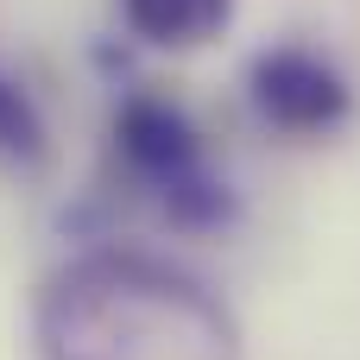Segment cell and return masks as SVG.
Instances as JSON below:
<instances>
[{
	"label": "cell",
	"mask_w": 360,
	"mask_h": 360,
	"mask_svg": "<svg viewBox=\"0 0 360 360\" xmlns=\"http://www.w3.org/2000/svg\"><path fill=\"white\" fill-rule=\"evenodd\" d=\"M247 95H253L266 127L297 133V139L335 133L348 120V108H354L348 76L310 44H266L253 57V70H247Z\"/></svg>",
	"instance_id": "obj_3"
},
{
	"label": "cell",
	"mask_w": 360,
	"mask_h": 360,
	"mask_svg": "<svg viewBox=\"0 0 360 360\" xmlns=\"http://www.w3.org/2000/svg\"><path fill=\"white\" fill-rule=\"evenodd\" d=\"M32 342L38 360H240V323L184 266L101 247L44 278Z\"/></svg>",
	"instance_id": "obj_1"
},
{
	"label": "cell",
	"mask_w": 360,
	"mask_h": 360,
	"mask_svg": "<svg viewBox=\"0 0 360 360\" xmlns=\"http://www.w3.org/2000/svg\"><path fill=\"white\" fill-rule=\"evenodd\" d=\"M44 152H51V127H44L38 101L25 95V82H13L0 70V165L32 171V165H44Z\"/></svg>",
	"instance_id": "obj_5"
},
{
	"label": "cell",
	"mask_w": 360,
	"mask_h": 360,
	"mask_svg": "<svg viewBox=\"0 0 360 360\" xmlns=\"http://www.w3.org/2000/svg\"><path fill=\"white\" fill-rule=\"evenodd\" d=\"M114 152L127 158V171L146 190H158V202H165V215L177 228H221L234 215L228 184L202 165L196 120L171 95H152V89L127 95L114 108Z\"/></svg>",
	"instance_id": "obj_2"
},
{
	"label": "cell",
	"mask_w": 360,
	"mask_h": 360,
	"mask_svg": "<svg viewBox=\"0 0 360 360\" xmlns=\"http://www.w3.org/2000/svg\"><path fill=\"white\" fill-rule=\"evenodd\" d=\"M120 19L133 38H146L158 51H196L228 32L234 0H120Z\"/></svg>",
	"instance_id": "obj_4"
}]
</instances>
